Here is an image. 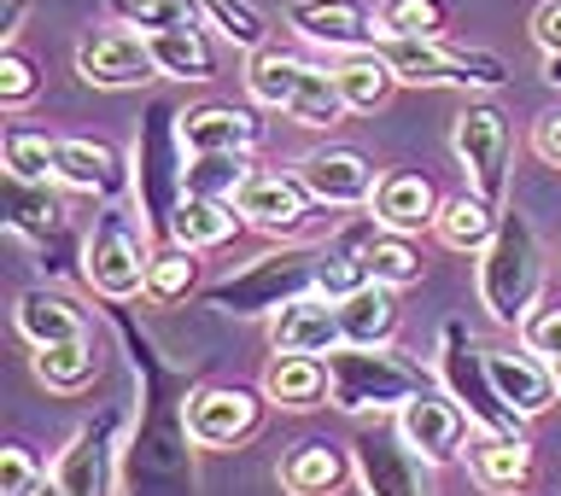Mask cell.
<instances>
[{
    "label": "cell",
    "mask_w": 561,
    "mask_h": 496,
    "mask_svg": "<svg viewBox=\"0 0 561 496\" xmlns=\"http://www.w3.org/2000/svg\"><path fill=\"white\" fill-rule=\"evenodd\" d=\"M543 292V245L520 210H503L497 234L480 252V304L497 327H520Z\"/></svg>",
    "instance_id": "6da1fadb"
},
{
    "label": "cell",
    "mask_w": 561,
    "mask_h": 496,
    "mask_svg": "<svg viewBox=\"0 0 561 496\" xmlns=\"http://www.w3.org/2000/svg\"><path fill=\"white\" fill-rule=\"evenodd\" d=\"M421 385V368L392 357L386 345H340L328 350V403L345 415H392Z\"/></svg>",
    "instance_id": "7a4b0ae2"
},
{
    "label": "cell",
    "mask_w": 561,
    "mask_h": 496,
    "mask_svg": "<svg viewBox=\"0 0 561 496\" xmlns=\"http://www.w3.org/2000/svg\"><path fill=\"white\" fill-rule=\"evenodd\" d=\"M375 53L392 65L398 88H503L508 65L497 53L450 47L445 35H380Z\"/></svg>",
    "instance_id": "3957f363"
},
{
    "label": "cell",
    "mask_w": 561,
    "mask_h": 496,
    "mask_svg": "<svg viewBox=\"0 0 561 496\" xmlns=\"http://www.w3.org/2000/svg\"><path fill=\"white\" fill-rule=\"evenodd\" d=\"M316 263H322V252H305V245L263 252V257L245 263L240 275L205 287V304L222 310V315H275V310H287L293 298L316 292Z\"/></svg>",
    "instance_id": "277c9868"
},
{
    "label": "cell",
    "mask_w": 561,
    "mask_h": 496,
    "mask_svg": "<svg viewBox=\"0 0 561 496\" xmlns=\"http://www.w3.org/2000/svg\"><path fill=\"white\" fill-rule=\"evenodd\" d=\"M147 269H152L147 234L123 210H105L82 245V280L112 304H129V298H147Z\"/></svg>",
    "instance_id": "5b68a950"
},
{
    "label": "cell",
    "mask_w": 561,
    "mask_h": 496,
    "mask_svg": "<svg viewBox=\"0 0 561 496\" xmlns=\"http://www.w3.org/2000/svg\"><path fill=\"white\" fill-rule=\"evenodd\" d=\"M438 380H445V392L462 403L468 420H473L480 432H515V438H520L526 420L503 403L497 380H491L485 350L462 333V322H450V327H445V345H438Z\"/></svg>",
    "instance_id": "8992f818"
},
{
    "label": "cell",
    "mask_w": 561,
    "mask_h": 496,
    "mask_svg": "<svg viewBox=\"0 0 561 496\" xmlns=\"http://www.w3.org/2000/svg\"><path fill=\"white\" fill-rule=\"evenodd\" d=\"M182 170H187V147L175 135V117L164 105H152L147 129L135 140V199H140V217L152 228H164L175 199H182Z\"/></svg>",
    "instance_id": "52a82bcc"
},
{
    "label": "cell",
    "mask_w": 561,
    "mask_h": 496,
    "mask_svg": "<svg viewBox=\"0 0 561 496\" xmlns=\"http://www.w3.org/2000/svg\"><path fill=\"white\" fill-rule=\"evenodd\" d=\"M450 147L468 170V187L485 193L491 205H503V187H508V117L497 100H468L456 112V129H450Z\"/></svg>",
    "instance_id": "ba28073f"
},
{
    "label": "cell",
    "mask_w": 561,
    "mask_h": 496,
    "mask_svg": "<svg viewBox=\"0 0 561 496\" xmlns=\"http://www.w3.org/2000/svg\"><path fill=\"white\" fill-rule=\"evenodd\" d=\"M263 403L270 397L245 392V385H199L182 403V427L199 450H240L263 427Z\"/></svg>",
    "instance_id": "9c48e42d"
},
{
    "label": "cell",
    "mask_w": 561,
    "mask_h": 496,
    "mask_svg": "<svg viewBox=\"0 0 561 496\" xmlns=\"http://www.w3.org/2000/svg\"><path fill=\"white\" fill-rule=\"evenodd\" d=\"M310 205H316V193L298 182V170H257L252 164V175L234 193V210L252 228H263V234H298L310 222Z\"/></svg>",
    "instance_id": "30bf717a"
},
{
    "label": "cell",
    "mask_w": 561,
    "mask_h": 496,
    "mask_svg": "<svg viewBox=\"0 0 561 496\" xmlns=\"http://www.w3.org/2000/svg\"><path fill=\"white\" fill-rule=\"evenodd\" d=\"M351 462L368 496H433L421 480V455L403 445L398 427H368L351 438Z\"/></svg>",
    "instance_id": "8fae6325"
},
{
    "label": "cell",
    "mask_w": 561,
    "mask_h": 496,
    "mask_svg": "<svg viewBox=\"0 0 561 496\" xmlns=\"http://www.w3.org/2000/svg\"><path fill=\"white\" fill-rule=\"evenodd\" d=\"M77 77L88 88H140V82L158 77V65H152L147 35H135V30H94L77 47Z\"/></svg>",
    "instance_id": "7c38bea8"
},
{
    "label": "cell",
    "mask_w": 561,
    "mask_h": 496,
    "mask_svg": "<svg viewBox=\"0 0 561 496\" xmlns=\"http://www.w3.org/2000/svg\"><path fill=\"white\" fill-rule=\"evenodd\" d=\"M468 427L473 420H468V410L450 392H415L398 410V432H403V445H410L421 462H450V455L462 450Z\"/></svg>",
    "instance_id": "4fadbf2b"
},
{
    "label": "cell",
    "mask_w": 561,
    "mask_h": 496,
    "mask_svg": "<svg viewBox=\"0 0 561 496\" xmlns=\"http://www.w3.org/2000/svg\"><path fill=\"white\" fill-rule=\"evenodd\" d=\"M270 345H275V357H328V350H340V345H345L340 298H328V292L293 298L287 310H275Z\"/></svg>",
    "instance_id": "5bb4252c"
},
{
    "label": "cell",
    "mask_w": 561,
    "mask_h": 496,
    "mask_svg": "<svg viewBox=\"0 0 561 496\" xmlns=\"http://www.w3.org/2000/svg\"><path fill=\"white\" fill-rule=\"evenodd\" d=\"M298 182L316 193V205H368L380 175L357 147H316L298 158Z\"/></svg>",
    "instance_id": "9a60e30c"
},
{
    "label": "cell",
    "mask_w": 561,
    "mask_h": 496,
    "mask_svg": "<svg viewBox=\"0 0 561 496\" xmlns=\"http://www.w3.org/2000/svg\"><path fill=\"white\" fill-rule=\"evenodd\" d=\"M287 24L305 35V42L328 47V53H363V47L380 42L375 18H368L363 7H351V0H293Z\"/></svg>",
    "instance_id": "2e32d148"
},
{
    "label": "cell",
    "mask_w": 561,
    "mask_h": 496,
    "mask_svg": "<svg viewBox=\"0 0 561 496\" xmlns=\"http://www.w3.org/2000/svg\"><path fill=\"white\" fill-rule=\"evenodd\" d=\"M468 473L485 496H520L533 485V445L526 432H480L468 438Z\"/></svg>",
    "instance_id": "e0dca14e"
},
{
    "label": "cell",
    "mask_w": 561,
    "mask_h": 496,
    "mask_svg": "<svg viewBox=\"0 0 561 496\" xmlns=\"http://www.w3.org/2000/svg\"><path fill=\"white\" fill-rule=\"evenodd\" d=\"M140 35H147V47H152L158 77H170V82H210L217 77V53H210V35H205L199 18H175V24L140 30Z\"/></svg>",
    "instance_id": "ac0fdd59"
},
{
    "label": "cell",
    "mask_w": 561,
    "mask_h": 496,
    "mask_svg": "<svg viewBox=\"0 0 561 496\" xmlns=\"http://www.w3.org/2000/svg\"><path fill=\"white\" fill-rule=\"evenodd\" d=\"M485 362H491V380H497L503 403H508V410H515L520 420L543 415V410H550V403L561 397V385H556V374H550V362L533 357L526 345H520V357H515V350H485Z\"/></svg>",
    "instance_id": "d6986e66"
},
{
    "label": "cell",
    "mask_w": 561,
    "mask_h": 496,
    "mask_svg": "<svg viewBox=\"0 0 561 496\" xmlns=\"http://www.w3.org/2000/svg\"><path fill=\"white\" fill-rule=\"evenodd\" d=\"M368 217L380 228H392V234H421V228H433V217H438V193H433L427 175L392 170V175H380L375 199H368Z\"/></svg>",
    "instance_id": "ffe728a7"
},
{
    "label": "cell",
    "mask_w": 561,
    "mask_h": 496,
    "mask_svg": "<svg viewBox=\"0 0 561 496\" xmlns=\"http://www.w3.org/2000/svg\"><path fill=\"white\" fill-rule=\"evenodd\" d=\"M175 135H182V147L193 158V152H252L263 129L240 105H193V112L175 117Z\"/></svg>",
    "instance_id": "44dd1931"
},
{
    "label": "cell",
    "mask_w": 561,
    "mask_h": 496,
    "mask_svg": "<svg viewBox=\"0 0 561 496\" xmlns=\"http://www.w3.org/2000/svg\"><path fill=\"white\" fill-rule=\"evenodd\" d=\"M12 322H18V333H24L35 350H42V345H65V339H88V315L77 310V298H65L59 287L18 292Z\"/></svg>",
    "instance_id": "7402d4cb"
},
{
    "label": "cell",
    "mask_w": 561,
    "mask_h": 496,
    "mask_svg": "<svg viewBox=\"0 0 561 496\" xmlns=\"http://www.w3.org/2000/svg\"><path fill=\"white\" fill-rule=\"evenodd\" d=\"M59 182L77 187V193H94V199H117L123 182H135V175H123V158L105 147V140L65 135L59 140Z\"/></svg>",
    "instance_id": "603a6c76"
},
{
    "label": "cell",
    "mask_w": 561,
    "mask_h": 496,
    "mask_svg": "<svg viewBox=\"0 0 561 496\" xmlns=\"http://www.w3.org/2000/svg\"><path fill=\"white\" fill-rule=\"evenodd\" d=\"M245 217L228 199H205V193H182L170 210V222H164V240L175 245H187V252H210V245H228L234 240V228Z\"/></svg>",
    "instance_id": "cb8c5ba5"
},
{
    "label": "cell",
    "mask_w": 561,
    "mask_h": 496,
    "mask_svg": "<svg viewBox=\"0 0 561 496\" xmlns=\"http://www.w3.org/2000/svg\"><path fill=\"white\" fill-rule=\"evenodd\" d=\"M497 217L503 205H491L485 193H450V199H438V217H433V234L438 245H450V252H485L491 234H497Z\"/></svg>",
    "instance_id": "d4e9b609"
},
{
    "label": "cell",
    "mask_w": 561,
    "mask_h": 496,
    "mask_svg": "<svg viewBox=\"0 0 561 496\" xmlns=\"http://www.w3.org/2000/svg\"><path fill=\"white\" fill-rule=\"evenodd\" d=\"M340 327H345V345H392V333H398V287L363 280L357 292H345L340 298Z\"/></svg>",
    "instance_id": "484cf974"
},
{
    "label": "cell",
    "mask_w": 561,
    "mask_h": 496,
    "mask_svg": "<svg viewBox=\"0 0 561 496\" xmlns=\"http://www.w3.org/2000/svg\"><path fill=\"white\" fill-rule=\"evenodd\" d=\"M333 70V82H340V94H345V112L351 117H368V112H380L386 100H392V65L380 59L375 47H363V53H340V59L328 65Z\"/></svg>",
    "instance_id": "4316f807"
},
{
    "label": "cell",
    "mask_w": 561,
    "mask_h": 496,
    "mask_svg": "<svg viewBox=\"0 0 561 496\" xmlns=\"http://www.w3.org/2000/svg\"><path fill=\"white\" fill-rule=\"evenodd\" d=\"M53 485H65L70 496H112V450H105V432L82 427L53 462Z\"/></svg>",
    "instance_id": "83f0119b"
},
{
    "label": "cell",
    "mask_w": 561,
    "mask_h": 496,
    "mask_svg": "<svg viewBox=\"0 0 561 496\" xmlns=\"http://www.w3.org/2000/svg\"><path fill=\"white\" fill-rule=\"evenodd\" d=\"M351 468L357 462H345L340 445H298L287 462H280V491L287 496H340Z\"/></svg>",
    "instance_id": "f1b7e54d"
},
{
    "label": "cell",
    "mask_w": 561,
    "mask_h": 496,
    "mask_svg": "<svg viewBox=\"0 0 561 496\" xmlns=\"http://www.w3.org/2000/svg\"><path fill=\"white\" fill-rule=\"evenodd\" d=\"M263 397L275 410H316L328 397V357H275L263 374Z\"/></svg>",
    "instance_id": "f546056e"
},
{
    "label": "cell",
    "mask_w": 561,
    "mask_h": 496,
    "mask_svg": "<svg viewBox=\"0 0 561 496\" xmlns=\"http://www.w3.org/2000/svg\"><path fill=\"white\" fill-rule=\"evenodd\" d=\"M0 158H7V175H18V182H59V140L47 129L12 123L0 135Z\"/></svg>",
    "instance_id": "4dcf8cb0"
},
{
    "label": "cell",
    "mask_w": 561,
    "mask_h": 496,
    "mask_svg": "<svg viewBox=\"0 0 561 496\" xmlns=\"http://www.w3.org/2000/svg\"><path fill=\"white\" fill-rule=\"evenodd\" d=\"M7 210H12V234L24 240H53L65 228V210L59 199L47 193V182H18V175H7Z\"/></svg>",
    "instance_id": "1f68e13d"
},
{
    "label": "cell",
    "mask_w": 561,
    "mask_h": 496,
    "mask_svg": "<svg viewBox=\"0 0 561 496\" xmlns=\"http://www.w3.org/2000/svg\"><path fill=\"white\" fill-rule=\"evenodd\" d=\"M287 117H298L305 129H340L351 112H345V94H340V82H333V70L305 65V77H298V88H293Z\"/></svg>",
    "instance_id": "d6a6232c"
},
{
    "label": "cell",
    "mask_w": 561,
    "mask_h": 496,
    "mask_svg": "<svg viewBox=\"0 0 561 496\" xmlns=\"http://www.w3.org/2000/svg\"><path fill=\"white\" fill-rule=\"evenodd\" d=\"M298 77H305V59H293V53H280V47H257L252 59H245V88H252V100L270 105V112H287L293 105Z\"/></svg>",
    "instance_id": "836d02e7"
},
{
    "label": "cell",
    "mask_w": 561,
    "mask_h": 496,
    "mask_svg": "<svg viewBox=\"0 0 561 496\" xmlns=\"http://www.w3.org/2000/svg\"><path fill=\"white\" fill-rule=\"evenodd\" d=\"M94 374H100L94 339H65V345H42V350H35V380H42L47 392H82Z\"/></svg>",
    "instance_id": "e575fe53"
},
{
    "label": "cell",
    "mask_w": 561,
    "mask_h": 496,
    "mask_svg": "<svg viewBox=\"0 0 561 496\" xmlns=\"http://www.w3.org/2000/svg\"><path fill=\"white\" fill-rule=\"evenodd\" d=\"M245 175H252V152H193L182 170V193H205V199L234 205Z\"/></svg>",
    "instance_id": "d590c367"
},
{
    "label": "cell",
    "mask_w": 561,
    "mask_h": 496,
    "mask_svg": "<svg viewBox=\"0 0 561 496\" xmlns=\"http://www.w3.org/2000/svg\"><path fill=\"white\" fill-rule=\"evenodd\" d=\"M199 287V252H187V245H164V252H152V269H147V304L170 310L182 304V298Z\"/></svg>",
    "instance_id": "8d00e7d4"
},
{
    "label": "cell",
    "mask_w": 561,
    "mask_h": 496,
    "mask_svg": "<svg viewBox=\"0 0 561 496\" xmlns=\"http://www.w3.org/2000/svg\"><path fill=\"white\" fill-rule=\"evenodd\" d=\"M368 280H380V287H415L421 280V252H415V234H392V228H380L375 240H368Z\"/></svg>",
    "instance_id": "74e56055"
},
{
    "label": "cell",
    "mask_w": 561,
    "mask_h": 496,
    "mask_svg": "<svg viewBox=\"0 0 561 496\" xmlns=\"http://www.w3.org/2000/svg\"><path fill=\"white\" fill-rule=\"evenodd\" d=\"M182 7L199 18V24L222 30L234 47H245V53H257V47H263V18L245 7V0H182Z\"/></svg>",
    "instance_id": "f35d334b"
},
{
    "label": "cell",
    "mask_w": 561,
    "mask_h": 496,
    "mask_svg": "<svg viewBox=\"0 0 561 496\" xmlns=\"http://www.w3.org/2000/svg\"><path fill=\"white\" fill-rule=\"evenodd\" d=\"M380 35H445V0H386Z\"/></svg>",
    "instance_id": "ab89813d"
},
{
    "label": "cell",
    "mask_w": 561,
    "mask_h": 496,
    "mask_svg": "<svg viewBox=\"0 0 561 496\" xmlns=\"http://www.w3.org/2000/svg\"><path fill=\"white\" fill-rule=\"evenodd\" d=\"M515 333H520V345L533 350V357L556 362V357H561V304H533Z\"/></svg>",
    "instance_id": "60d3db41"
},
{
    "label": "cell",
    "mask_w": 561,
    "mask_h": 496,
    "mask_svg": "<svg viewBox=\"0 0 561 496\" xmlns=\"http://www.w3.org/2000/svg\"><path fill=\"white\" fill-rule=\"evenodd\" d=\"M35 94H42L35 65H30L18 47H7V53H0V105H7V112H18V105H30Z\"/></svg>",
    "instance_id": "b9f144b4"
},
{
    "label": "cell",
    "mask_w": 561,
    "mask_h": 496,
    "mask_svg": "<svg viewBox=\"0 0 561 496\" xmlns=\"http://www.w3.org/2000/svg\"><path fill=\"white\" fill-rule=\"evenodd\" d=\"M47 485V473L35 468V455L24 445H7L0 450V496H35Z\"/></svg>",
    "instance_id": "7bdbcfd3"
},
{
    "label": "cell",
    "mask_w": 561,
    "mask_h": 496,
    "mask_svg": "<svg viewBox=\"0 0 561 496\" xmlns=\"http://www.w3.org/2000/svg\"><path fill=\"white\" fill-rule=\"evenodd\" d=\"M533 152H538L550 170H561V112H543V117L533 123Z\"/></svg>",
    "instance_id": "ee69618b"
},
{
    "label": "cell",
    "mask_w": 561,
    "mask_h": 496,
    "mask_svg": "<svg viewBox=\"0 0 561 496\" xmlns=\"http://www.w3.org/2000/svg\"><path fill=\"white\" fill-rule=\"evenodd\" d=\"M533 42L543 53H561V0H543V7L533 12Z\"/></svg>",
    "instance_id": "f6af8a7d"
},
{
    "label": "cell",
    "mask_w": 561,
    "mask_h": 496,
    "mask_svg": "<svg viewBox=\"0 0 561 496\" xmlns=\"http://www.w3.org/2000/svg\"><path fill=\"white\" fill-rule=\"evenodd\" d=\"M18 24H24V0H7V30L0 35H18Z\"/></svg>",
    "instance_id": "bcb514c9"
},
{
    "label": "cell",
    "mask_w": 561,
    "mask_h": 496,
    "mask_svg": "<svg viewBox=\"0 0 561 496\" xmlns=\"http://www.w3.org/2000/svg\"><path fill=\"white\" fill-rule=\"evenodd\" d=\"M543 77H550L561 88V53H543Z\"/></svg>",
    "instance_id": "7dc6e473"
},
{
    "label": "cell",
    "mask_w": 561,
    "mask_h": 496,
    "mask_svg": "<svg viewBox=\"0 0 561 496\" xmlns=\"http://www.w3.org/2000/svg\"><path fill=\"white\" fill-rule=\"evenodd\" d=\"M35 496H70V491H65V485H53V480H47V485H42V491H35Z\"/></svg>",
    "instance_id": "c3c4849f"
},
{
    "label": "cell",
    "mask_w": 561,
    "mask_h": 496,
    "mask_svg": "<svg viewBox=\"0 0 561 496\" xmlns=\"http://www.w3.org/2000/svg\"><path fill=\"white\" fill-rule=\"evenodd\" d=\"M550 374H556V385H561V357H556V362H550Z\"/></svg>",
    "instance_id": "681fc988"
}]
</instances>
